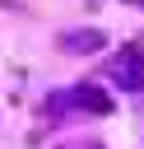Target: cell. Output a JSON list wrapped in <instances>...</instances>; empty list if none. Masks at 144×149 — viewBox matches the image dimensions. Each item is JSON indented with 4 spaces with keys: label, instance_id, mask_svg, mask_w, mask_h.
Segmentation results:
<instances>
[{
    "label": "cell",
    "instance_id": "1",
    "mask_svg": "<svg viewBox=\"0 0 144 149\" xmlns=\"http://www.w3.org/2000/svg\"><path fill=\"white\" fill-rule=\"evenodd\" d=\"M107 79L121 84V88H130V93H139V88H144V51H139V47H121V51L107 61Z\"/></svg>",
    "mask_w": 144,
    "mask_h": 149
},
{
    "label": "cell",
    "instance_id": "2",
    "mask_svg": "<svg viewBox=\"0 0 144 149\" xmlns=\"http://www.w3.org/2000/svg\"><path fill=\"white\" fill-rule=\"evenodd\" d=\"M51 107H84V112H93V116H111V98H107L102 88H93V84H79V88H70V93L51 98Z\"/></svg>",
    "mask_w": 144,
    "mask_h": 149
},
{
    "label": "cell",
    "instance_id": "3",
    "mask_svg": "<svg viewBox=\"0 0 144 149\" xmlns=\"http://www.w3.org/2000/svg\"><path fill=\"white\" fill-rule=\"evenodd\" d=\"M98 47H107V33H102V28H70V33H60V51L88 56V51H98Z\"/></svg>",
    "mask_w": 144,
    "mask_h": 149
}]
</instances>
